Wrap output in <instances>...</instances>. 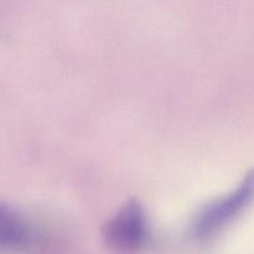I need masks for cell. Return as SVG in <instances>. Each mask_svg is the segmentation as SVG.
Segmentation results:
<instances>
[{
    "instance_id": "3957f363",
    "label": "cell",
    "mask_w": 254,
    "mask_h": 254,
    "mask_svg": "<svg viewBox=\"0 0 254 254\" xmlns=\"http://www.w3.org/2000/svg\"><path fill=\"white\" fill-rule=\"evenodd\" d=\"M27 238V227L21 216L0 202V250L17 248Z\"/></svg>"
},
{
    "instance_id": "6da1fadb",
    "label": "cell",
    "mask_w": 254,
    "mask_h": 254,
    "mask_svg": "<svg viewBox=\"0 0 254 254\" xmlns=\"http://www.w3.org/2000/svg\"><path fill=\"white\" fill-rule=\"evenodd\" d=\"M254 201V169L248 171L240 185L227 195L206 205L193 221L192 233L198 240H207L222 231Z\"/></svg>"
},
{
    "instance_id": "7a4b0ae2",
    "label": "cell",
    "mask_w": 254,
    "mask_h": 254,
    "mask_svg": "<svg viewBox=\"0 0 254 254\" xmlns=\"http://www.w3.org/2000/svg\"><path fill=\"white\" fill-rule=\"evenodd\" d=\"M148 236V222L144 207L138 200H130L122 206L107 222L103 237L112 251L130 254L140 250Z\"/></svg>"
}]
</instances>
